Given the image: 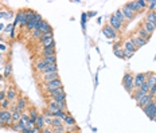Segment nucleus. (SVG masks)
I'll return each mask as SVG.
<instances>
[{
	"label": "nucleus",
	"instance_id": "f257e3e1",
	"mask_svg": "<svg viewBox=\"0 0 156 133\" xmlns=\"http://www.w3.org/2000/svg\"><path fill=\"white\" fill-rule=\"evenodd\" d=\"M123 85L126 89V91L132 93L135 90V76L132 73H125L123 78Z\"/></svg>",
	"mask_w": 156,
	"mask_h": 133
},
{
	"label": "nucleus",
	"instance_id": "f03ea898",
	"mask_svg": "<svg viewBox=\"0 0 156 133\" xmlns=\"http://www.w3.org/2000/svg\"><path fill=\"white\" fill-rule=\"evenodd\" d=\"M42 88H43V90L45 91L50 93V91H53V90H57V89H59V88H63V85H62L61 78H58V79L50 81V82H47V83H43Z\"/></svg>",
	"mask_w": 156,
	"mask_h": 133
},
{
	"label": "nucleus",
	"instance_id": "7ed1b4c3",
	"mask_svg": "<svg viewBox=\"0 0 156 133\" xmlns=\"http://www.w3.org/2000/svg\"><path fill=\"white\" fill-rule=\"evenodd\" d=\"M143 112L145 113L147 116H148L149 120L154 121L155 120V116H156V102L154 100L151 101V102H148L145 106L143 108Z\"/></svg>",
	"mask_w": 156,
	"mask_h": 133
},
{
	"label": "nucleus",
	"instance_id": "20e7f679",
	"mask_svg": "<svg viewBox=\"0 0 156 133\" xmlns=\"http://www.w3.org/2000/svg\"><path fill=\"white\" fill-rule=\"evenodd\" d=\"M43 22V18L39 15H36V18L33 20V22H30L27 26H26V30L27 31H30V32H33V31H35V30H39V27H40V23Z\"/></svg>",
	"mask_w": 156,
	"mask_h": 133
},
{
	"label": "nucleus",
	"instance_id": "39448f33",
	"mask_svg": "<svg viewBox=\"0 0 156 133\" xmlns=\"http://www.w3.org/2000/svg\"><path fill=\"white\" fill-rule=\"evenodd\" d=\"M58 78H59L58 71H55V73H43V74H40V81H42L43 83H47V82H50V81L58 79Z\"/></svg>",
	"mask_w": 156,
	"mask_h": 133
},
{
	"label": "nucleus",
	"instance_id": "423d86ee",
	"mask_svg": "<svg viewBox=\"0 0 156 133\" xmlns=\"http://www.w3.org/2000/svg\"><path fill=\"white\" fill-rule=\"evenodd\" d=\"M5 93H7V100H8V101H11V102H14V101L18 100V94H19V91L16 90L15 86H10V88H8L7 90H5Z\"/></svg>",
	"mask_w": 156,
	"mask_h": 133
},
{
	"label": "nucleus",
	"instance_id": "0eeeda50",
	"mask_svg": "<svg viewBox=\"0 0 156 133\" xmlns=\"http://www.w3.org/2000/svg\"><path fill=\"white\" fill-rule=\"evenodd\" d=\"M109 26H111V27L113 28L114 31H120L121 28H123L124 24H123V23H121L120 20H118L114 15H112L111 18H109Z\"/></svg>",
	"mask_w": 156,
	"mask_h": 133
},
{
	"label": "nucleus",
	"instance_id": "6e6552de",
	"mask_svg": "<svg viewBox=\"0 0 156 133\" xmlns=\"http://www.w3.org/2000/svg\"><path fill=\"white\" fill-rule=\"evenodd\" d=\"M147 82V76L145 73H137L136 76H135V88L139 89L143 83Z\"/></svg>",
	"mask_w": 156,
	"mask_h": 133
},
{
	"label": "nucleus",
	"instance_id": "1a4fd4ad",
	"mask_svg": "<svg viewBox=\"0 0 156 133\" xmlns=\"http://www.w3.org/2000/svg\"><path fill=\"white\" fill-rule=\"evenodd\" d=\"M102 32H104V35H105L106 38H111V39H116L117 38V32L109 24L105 26V27L102 28Z\"/></svg>",
	"mask_w": 156,
	"mask_h": 133
},
{
	"label": "nucleus",
	"instance_id": "9d476101",
	"mask_svg": "<svg viewBox=\"0 0 156 133\" xmlns=\"http://www.w3.org/2000/svg\"><path fill=\"white\" fill-rule=\"evenodd\" d=\"M39 54L42 55V58L55 55V47H45V48H40Z\"/></svg>",
	"mask_w": 156,
	"mask_h": 133
},
{
	"label": "nucleus",
	"instance_id": "9b49d317",
	"mask_svg": "<svg viewBox=\"0 0 156 133\" xmlns=\"http://www.w3.org/2000/svg\"><path fill=\"white\" fill-rule=\"evenodd\" d=\"M152 100H154V97H152V95H149V94H145V95H143V97H141L140 100L137 101V105L140 106L141 109H143L144 106H145V105H147V104H148V102H151Z\"/></svg>",
	"mask_w": 156,
	"mask_h": 133
},
{
	"label": "nucleus",
	"instance_id": "f8f14e48",
	"mask_svg": "<svg viewBox=\"0 0 156 133\" xmlns=\"http://www.w3.org/2000/svg\"><path fill=\"white\" fill-rule=\"evenodd\" d=\"M16 108H18V110H20L23 113L24 109L27 108V100H26L24 97H19L18 100H16Z\"/></svg>",
	"mask_w": 156,
	"mask_h": 133
},
{
	"label": "nucleus",
	"instance_id": "ddd939ff",
	"mask_svg": "<svg viewBox=\"0 0 156 133\" xmlns=\"http://www.w3.org/2000/svg\"><path fill=\"white\" fill-rule=\"evenodd\" d=\"M132 42H133V45L136 46V48H140V47H143L144 45H147V42L148 40H145V39H143V38H140V36H132Z\"/></svg>",
	"mask_w": 156,
	"mask_h": 133
},
{
	"label": "nucleus",
	"instance_id": "4468645a",
	"mask_svg": "<svg viewBox=\"0 0 156 133\" xmlns=\"http://www.w3.org/2000/svg\"><path fill=\"white\" fill-rule=\"evenodd\" d=\"M35 67H36V70H38L40 74H42V73H45L46 67H47V63H46L45 60L42 59V58H39V59L36 60V63H35Z\"/></svg>",
	"mask_w": 156,
	"mask_h": 133
},
{
	"label": "nucleus",
	"instance_id": "2eb2a0df",
	"mask_svg": "<svg viewBox=\"0 0 156 133\" xmlns=\"http://www.w3.org/2000/svg\"><path fill=\"white\" fill-rule=\"evenodd\" d=\"M39 30H40V32H42V34H46V32H53V28H51L50 23L46 22V20H43V22L40 23Z\"/></svg>",
	"mask_w": 156,
	"mask_h": 133
},
{
	"label": "nucleus",
	"instance_id": "dca6fc26",
	"mask_svg": "<svg viewBox=\"0 0 156 133\" xmlns=\"http://www.w3.org/2000/svg\"><path fill=\"white\" fill-rule=\"evenodd\" d=\"M124 50H125V51H129V53H133V54H135V51H136L137 48H136V46L133 45V42H132L131 39H128L125 43H124Z\"/></svg>",
	"mask_w": 156,
	"mask_h": 133
},
{
	"label": "nucleus",
	"instance_id": "f3484780",
	"mask_svg": "<svg viewBox=\"0 0 156 133\" xmlns=\"http://www.w3.org/2000/svg\"><path fill=\"white\" fill-rule=\"evenodd\" d=\"M125 7L128 8V10H131L133 14L140 12V8H139V5H137V2H129V3H126Z\"/></svg>",
	"mask_w": 156,
	"mask_h": 133
},
{
	"label": "nucleus",
	"instance_id": "a211bd4d",
	"mask_svg": "<svg viewBox=\"0 0 156 133\" xmlns=\"http://www.w3.org/2000/svg\"><path fill=\"white\" fill-rule=\"evenodd\" d=\"M113 53H114V55L121 58V59L124 58V48L120 47V43H116V45L113 46Z\"/></svg>",
	"mask_w": 156,
	"mask_h": 133
},
{
	"label": "nucleus",
	"instance_id": "6ab92c4d",
	"mask_svg": "<svg viewBox=\"0 0 156 133\" xmlns=\"http://www.w3.org/2000/svg\"><path fill=\"white\" fill-rule=\"evenodd\" d=\"M141 27H143L144 30H145V31H147V32H148V34H152V32H154V31H155V28H156V24H155V23H149V22H145V23H144L143 26H141Z\"/></svg>",
	"mask_w": 156,
	"mask_h": 133
},
{
	"label": "nucleus",
	"instance_id": "aec40b11",
	"mask_svg": "<svg viewBox=\"0 0 156 133\" xmlns=\"http://www.w3.org/2000/svg\"><path fill=\"white\" fill-rule=\"evenodd\" d=\"M63 122L66 124V126H73V125H76V120H74V117H73V116H71L70 113L66 114V117L63 118Z\"/></svg>",
	"mask_w": 156,
	"mask_h": 133
},
{
	"label": "nucleus",
	"instance_id": "412c9836",
	"mask_svg": "<svg viewBox=\"0 0 156 133\" xmlns=\"http://www.w3.org/2000/svg\"><path fill=\"white\" fill-rule=\"evenodd\" d=\"M36 15H38V14L34 12L33 10H26V20H27V24L30 22H33V20L36 18Z\"/></svg>",
	"mask_w": 156,
	"mask_h": 133
},
{
	"label": "nucleus",
	"instance_id": "4be33fe9",
	"mask_svg": "<svg viewBox=\"0 0 156 133\" xmlns=\"http://www.w3.org/2000/svg\"><path fill=\"white\" fill-rule=\"evenodd\" d=\"M121 11H123V14H124V16H125L126 20H132V19L135 18V14L132 12L131 10H128V8H126L125 5H124V7L121 8Z\"/></svg>",
	"mask_w": 156,
	"mask_h": 133
},
{
	"label": "nucleus",
	"instance_id": "5701e85b",
	"mask_svg": "<svg viewBox=\"0 0 156 133\" xmlns=\"http://www.w3.org/2000/svg\"><path fill=\"white\" fill-rule=\"evenodd\" d=\"M35 126H36V128H39V129H43L46 126V124H45V116H43V114H39V117L36 118Z\"/></svg>",
	"mask_w": 156,
	"mask_h": 133
},
{
	"label": "nucleus",
	"instance_id": "b1692460",
	"mask_svg": "<svg viewBox=\"0 0 156 133\" xmlns=\"http://www.w3.org/2000/svg\"><path fill=\"white\" fill-rule=\"evenodd\" d=\"M28 116H30V120L35 122L36 118L39 117V113H38V110H36L35 108H30V110H28Z\"/></svg>",
	"mask_w": 156,
	"mask_h": 133
},
{
	"label": "nucleus",
	"instance_id": "393cba45",
	"mask_svg": "<svg viewBox=\"0 0 156 133\" xmlns=\"http://www.w3.org/2000/svg\"><path fill=\"white\" fill-rule=\"evenodd\" d=\"M62 93H65V89H63V88H59V89H57V90L50 91V93H48V97H50L51 100H54V98H57L58 95H61Z\"/></svg>",
	"mask_w": 156,
	"mask_h": 133
},
{
	"label": "nucleus",
	"instance_id": "a878e982",
	"mask_svg": "<svg viewBox=\"0 0 156 133\" xmlns=\"http://www.w3.org/2000/svg\"><path fill=\"white\" fill-rule=\"evenodd\" d=\"M137 36H140V38H143V39L148 40V39H149V36H151V34H148L145 30H144L143 27H140V28L137 30Z\"/></svg>",
	"mask_w": 156,
	"mask_h": 133
},
{
	"label": "nucleus",
	"instance_id": "bb28decb",
	"mask_svg": "<svg viewBox=\"0 0 156 133\" xmlns=\"http://www.w3.org/2000/svg\"><path fill=\"white\" fill-rule=\"evenodd\" d=\"M24 128H26V124H23L22 121H19V122L14 124V125L11 126V129H14V131H16V132H20V133L23 132V129Z\"/></svg>",
	"mask_w": 156,
	"mask_h": 133
},
{
	"label": "nucleus",
	"instance_id": "cd10ccee",
	"mask_svg": "<svg viewBox=\"0 0 156 133\" xmlns=\"http://www.w3.org/2000/svg\"><path fill=\"white\" fill-rule=\"evenodd\" d=\"M113 15L114 16H116V18L118 19V20H120V22L121 23H123V24H124V22H125V16H124V14H123V11H121V8H118V10H116V11H114V14H113Z\"/></svg>",
	"mask_w": 156,
	"mask_h": 133
},
{
	"label": "nucleus",
	"instance_id": "c85d7f7f",
	"mask_svg": "<svg viewBox=\"0 0 156 133\" xmlns=\"http://www.w3.org/2000/svg\"><path fill=\"white\" fill-rule=\"evenodd\" d=\"M43 60H45L47 65H55L57 63V55H51V57H45L42 58Z\"/></svg>",
	"mask_w": 156,
	"mask_h": 133
},
{
	"label": "nucleus",
	"instance_id": "c756f323",
	"mask_svg": "<svg viewBox=\"0 0 156 133\" xmlns=\"http://www.w3.org/2000/svg\"><path fill=\"white\" fill-rule=\"evenodd\" d=\"M145 22L155 23V24H156V11H154V12H149L148 15L145 16Z\"/></svg>",
	"mask_w": 156,
	"mask_h": 133
},
{
	"label": "nucleus",
	"instance_id": "7c9ffc66",
	"mask_svg": "<svg viewBox=\"0 0 156 133\" xmlns=\"http://www.w3.org/2000/svg\"><path fill=\"white\" fill-rule=\"evenodd\" d=\"M55 71H58V66H57V63H55V65H47L45 73H55Z\"/></svg>",
	"mask_w": 156,
	"mask_h": 133
},
{
	"label": "nucleus",
	"instance_id": "2f4dec72",
	"mask_svg": "<svg viewBox=\"0 0 156 133\" xmlns=\"http://www.w3.org/2000/svg\"><path fill=\"white\" fill-rule=\"evenodd\" d=\"M11 104H12V102H11V101H8L7 98H5V100L3 101L2 104H0V106H2V109H3V110H10Z\"/></svg>",
	"mask_w": 156,
	"mask_h": 133
},
{
	"label": "nucleus",
	"instance_id": "473e14b6",
	"mask_svg": "<svg viewBox=\"0 0 156 133\" xmlns=\"http://www.w3.org/2000/svg\"><path fill=\"white\" fill-rule=\"evenodd\" d=\"M63 122L61 118H57V117H53V122H51V128H57V126H62Z\"/></svg>",
	"mask_w": 156,
	"mask_h": 133
},
{
	"label": "nucleus",
	"instance_id": "72a5a7b5",
	"mask_svg": "<svg viewBox=\"0 0 156 133\" xmlns=\"http://www.w3.org/2000/svg\"><path fill=\"white\" fill-rule=\"evenodd\" d=\"M11 73H12V66H11V63H7V66H5V69H4V76L5 78H8L11 76Z\"/></svg>",
	"mask_w": 156,
	"mask_h": 133
},
{
	"label": "nucleus",
	"instance_id": "f704fd0d",
	"mask_svg": "<svg viewBox=\"0 0 156 133\" xmlns=\"http://www.w3.org/2000/svg\"><path fill=\"white\" fill-rule=\"evenodd\" d=\"M139 90H140L143 94H148V91H149V85H148L147 82L143 83V85H141L140 88H139Z\"/></svg>",
	"mask_w": 156,
	"mask_h": 133
},
{
	"label": "nucleus",
	"instance_id": "c9c22d12",
	"mask_svg": "<svg viewBox=\"0 0 156 133\" xmlns=\"http://www.w3.org/2000/svg\"><path fill=\"white\" fill-rule=\"evenodd\" d=\"M147 83H148V85H149V88H152V86H155V85H156V76H154V74H152L151 77H148V78H147Z\"/></svg>",
	"mask_w": 156,
	"mask_h": 133
},
{
	"label": "nucleus",
	"instance_id": "e433bc0d",
	"mask_svg": "<svg viewBox=\"0 0 156 133\" xmlns=\"http://www.w3.org/2000/svg\"><path fill=\"white\" fill-rule=\"evenodd\" d=\"M20 121H22L23 124H26V125H27L28 121H30V116H28V113L23 112V113H22V117H20Z\"/></svg>",
	"mask_w": 156,
	"mask_h": 133
},
{
	"label": "nucleus",
	"instance_id": "4c0bfd02",
	"mask_svg": "<svg viewBox=\"0 0 156 133\" xmlns=\"http://www.w3.org/2000/svg\"><path fill=\"white\" fill-rule=\"evenodd\" d=\"M137 5H139V8H140V11H141V10H144V8L148 7V2H145V0H139Z\"/></svg>",
	"mask_w": 156,
	"mask_h": 133
},
{
	"label": "nucleus",
	"instance_id": "58836bf2",
	"mask_svg": "<svg viewBox=\"0 0 156 133\" xmlns=\"http://www.w3.org/2000/svg\"><path fill=\"white\" fill-rule=\"evenodd\" d=\"M148 10H149V12H154V11H156V0L148 2Z\"/></svg>",
	"mask_w": 156,
	"mask_h": 133
},
{
	"label": "nucleus",
	"instance_id": "ea45409f",
	"mask_svg": "<svg viewBox=\"0 0 156 133\" xmlns=\"http://www.w3.org/2000/svg\"><path fill=\"white\" fill-rule=\"evenodd\" d=\"M48 38H53V32H46V34H42V36L39 38V42L42 43L43 40H46V39H48Z\"/></svg>",
	"mask_w": 156,
	"mask_h": 133
},
{
	"label": "nucleus",
	"instance_id": "a19ab883",
	"mask_svg": "<svg viewBox=\"0 0 156 133\" xmlns=\"http://www.w3.org/2000/svg\"><path fill=\"white\" fill-rule=\"evenodd\" d=\"M40 36H42V32H40V30H35L31 32V38L33 39H39Z\"/></svg>",
	"mask_w": 156,
	"mask_h": 133
},
{
	"label": "nucleus",
	"instance_id": "79ce46f5",
	"mask_svg": "<svg viewBox=\"0 0 156 133\" xmlns=\"http://www.w3.org/2000/svg\"><path fill=\"white\" fill-rule=\"evenodd\" d=\"M54 101H57V102H65V101H66V93H62L61 95H58L57 98H54Z\"/></svg>",
	"mask_w": 156,
	"mask_h": 133
},
{
	"label": "nucleus",
	"instance_id": "37998d69",
	"mask_svg": "<svg viewBox=\"0 0 156 133\" xmlns=\"http://www.w3.org/2000/svg\"><path fill=\"white\" fill-rule=\"evenodd\" d=\"M51 129H53V132L54 133H65V131H66V128H65V126H57V128H51Z\"/></svg>",
	"mask_w": 156,
	"mask_h": 133
},
{
	"label": "nucleus",
	"instance_id": "c03bdc74",
	"mask_svg": "<svg viewBox=\"0 0 156 133\" xmlns=\"http://www.w3.org/2000/svg\"><path fill=\"white\" fill-rule=\"evenodd\" d=\"M5 98H7V93H5V90H0V104H2Z\"/></svg>",
	"mask_w": 156,
	"mask_h": 133
},
{
	"label": "nucleus",
	"instance_id": "a18cd8bd",
	"mask_svg": "<svg viewBox=\"0 0 156 133\" xmlns=\"http://www.w3.org/2000/svg\"><path fill=\"white\" fill-rule=\"evenodd\" d=\"M148 94H149V95H152V97H154V95H156V85H155V86H152V88H149Z\"/></svg>",
	"mask_w": 156,
	"mask_h": 133
},
{
	"label": "nucleus",
	"instance_id": "49530a36",
	"mask_svg": "<svg viewBox=\"0 0 156 133\" xmlns=\"http://www.w3.org/2000/svg\"><path fill=\"white\" fill-rule=\"evenodd\" d=\"M51 122H53V118L51 117H45V124L47 126H51Z\"/></svg>",
	"mask_w": 156,
	"mask_h": 133
},
{
	"label": "nucleus",
	"instance_id": "de8ad7c7",
	"mask_svg": "<svg viewBox=\"0 0 156 133\" xmlns=\"http://www.w3.org/2000/svg\"><path fill=\"white\" fill-rule=\"evenodd\" d=\"M132 55H133V53H129V51H125V50H124V58H125V59H129V58H131Z\"/></svg>",
	"mask_w": 156,
	"mask_h": 133
},
{
	"label": "nucleus",
	"instance_id": "09e8293b",
	"mask_svg": "<svg viewBox=\"0 0 156 133\" xmlns=\"http://www.w3.org/2000/svg\"><path fill=\"white\" fill-rule=\"evenodd\" d=\"M43 116H45V117H53V113H51L48 109H45V112H43Z\"/></svg>",
	"mask_w": 156,
	"mask_h": 133
},
{
	"label": "nucleus",
	"instance_id": "8fccbe9b",
	"mask_svg": "<svg viewBox=\"0 0 156 133\" xmlns=\"http://www.w3.org/2000/svg\"><path fill=\"white\" fill-rule=\"evenodd\" d=\"M42 133H54V132H53V129H51V128H43Z\"/></svg>",
	"mask_w": 156,
	"mask_h": 133
},
{
	"label": "nucleus",
	"instance_id": "3c124183",
	"mask_svg": "<svg viewBox=\"0 0 156 133\" xmlns=\"http://www.w3.org/2000/svg\"><path fill=\"white\" fill-rule=\"evenodd\" d=\"M0 50H3V51L7 50V46H5V45H0Z\"/></svg>",
	"mask_w": 156,
	"mask_h": 133
},
{
	"label": "nucleus",
	"instance_id": "603ef678",
	"mask_svg": "<svg viewBox=\"0 0 156 133\" xmlns=\"http://www.w3.org/2000/svg\"><path fill=\"white\" fill-rule=\"evenodd\" d=\"M3 112H4V110H3V109H2V106H0V117H2V114H3Z\"/></svg>",
	"mask_w": 156,
	"mask_h": 133
},
{
	"label": "nucleus",
	"instance_id": "864d4df0",
	"mask_svg": "<svg viewBox=\"0 0 156 133\" xmlns=\"http://www.w3.org/2000/svg\"><path fill=\"white\" fill-rule=\"evenodd\" d=\"M155 121H156V116H155Z\"/></svg>",
	"mask_w": 156,
	"mask_h": 133
},
{
	"label": "nucleus",
	"instance_id": "5fc2aeb1",
	"mask_svg": "<svg viewBox=\"0 0 156 133\" xmlns=\"http://www.w3.org/2000/svg\"><path fill=\"white\" fill-rule=\"evenodd\" d=\"M0 79H2V77H0Z\"/></svg>",
	"mask_w": 156,
	"mask_h": 133
},
{
	"label": "nucleus",
	"instance_id": "6e6d98bb",
	"mask_svg": "<svg viewBox=\"0 0 156 133\" xmlns=\"http://www.w3.org/2000/svg\"><path fill=\"white\" fill-rule=\"evenodd\" d=\"M0 39H2V38H0Z\"/></svg>",
	"mask_w": 156,
	"mask_h": 133
}]
</instances>
